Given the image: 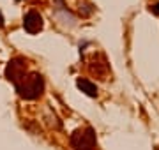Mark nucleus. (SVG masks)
I'll list each match as a JSON object with an SVG mask.
<instances>
[{"label": "nucleus", "mask_w": 159, "mask_h": 150, "mask_svg": "<svg viewBox=\"0 0 159 150\" xmlns=\"http://www.w3.org/2000/svg\"><path fill=\"white\" fill-rule=\"evenodd\" d=\"M14 87H16V92L21 99L34 101V99L41 97L44 92V80L37 73H30V74H25V78L20 83H16Z\"/></svg>", "instance_id": "obj_1"}, {"label": "nucleus", "mask_w": 159, "mask_h": 150, "mask_svg": "<svg viewBox=\"0 0 159 150\" xmlns=\"http://www.w3.org/2000/svg\"><path fill=\"white\" fill-rule=\"evenodd\" d=\"M71 145L74 150H94L96 148V131L92 127H83L74 131L71 136Z\"/></svg>", "instance_id": "obj_2"}, {"label": "nucleus", "mask_w": 159, "mask_h": 150, "mask_svg": "<svg viewBox=\"0 0 159 150\" xmlns=\"http://www.w3.org/2000/svg\"><path fill=\"white\" fill-rule=\"evenodd\" d=\"M27 74V64H25V58L23 57H16V58H11L9 64L6 67V78L9 81H12L14 85L20 83V81L25 78Z\"/></svg>", "instance_id": "obj_3"}, {"label": "nucleus", "mask_w": 159, "mask_h": 150, "mask_svg": "<svg viewBox=\"0 0 159 150\" xmlns=\"http://www.w3.org/2000/svg\"><path fill=\"white\" fill-rule=\"evenodd\" d=\"M23 29L29 34H37L43 29V18L37 11H29L23 18Z\"/></svg>", "instance_id": "obj_4"}, {"label": "nucleus", "mask_w": 159, "mask_h": 150, "mask_svg": "<svg viewBox=\"0 0 159 150\" xmlns=\"http://www.w3.org/2000/svg\"><path fill=\"white\" fill-rule=\"evenodd\" d=\"M76 85H78V88L81 92H85L87 95H90V97H96L97 95V87L94 83H90L89 80H81V78H80V80L76 81Z\"/></svg>", "instance_id": "obj_5"}, {"label": "nucleus", "mask_w": 159, "mask_h": 150, "mask_svg": "<svg viewBox=\"0 0 159 150\" xmlns=\"http://www.w3.org/2000/svg\"><path fill=\"white\" fill-rule=\"evenodd\" d=\"M150 11H154V12L159 16V4H154V6H150Z\"/></svg>", "instance_id": "obj_6"}, {"label": "nucleus", "mask_w": 159, "mask_h": 150, "mask_svg": "<svg viewBox=\"0 0 159 150\" xmlns=\"http://www.w3.org/2000/svg\"><path fill=\"white\" fill-rule=\"evenodd\" d=\"M4 27V18H2V12H0V29Z\"/></svg>", "instance_id": "obj_7"}]
</instances>
